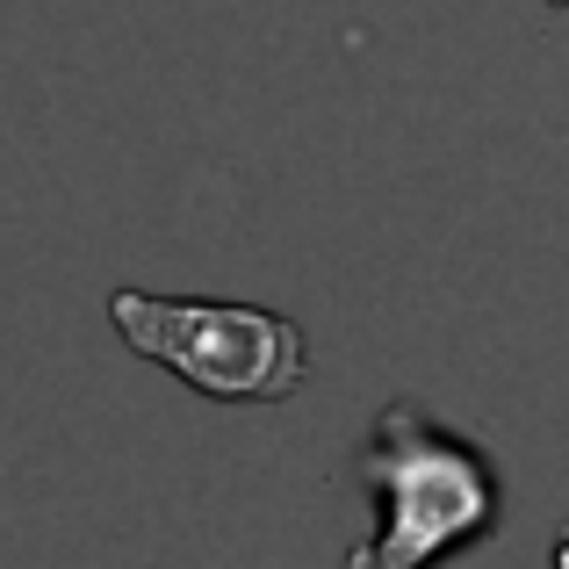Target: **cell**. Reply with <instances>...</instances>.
<instances>
[{
	"label": "cell",
	"instance_id": "6da1fadb",
	"mask_svg": "<svg viewBox=\"0 0 569 569\" xmlns=\"http://www.w3.org/2000/svg\"><path fill=\"white\" fill-rule=\"evenodd\" d=\"M353 476H361L368 505H376V533L353 548V569L440 562L455 548L483 541L505 512L498 461L476 440H461L455 426L426 418L418 403H382Z\"/></svg>",
	"mask_w": 569,
	"mask_h": 569
},
{
	"label": "cell",
	"instance_id": "7a4b0ae2",
	"mask_svg": "<svg viewBox=\"0 0 569 569\" xmlns=\"http://www.w3.org/2000/svg\"><path fill=\"white\" fill-rule=\"evenodd\" d=\"M109 325L138 361L181 376L194 397L217 403H281L310 376L303 325L260 303H209V296L116 289Z\"/></svg>",
	"mask_w": 569,
	"mask_h": 569
},
{
	"label": "cell",
	"instance_id": "3957f363",
	"mask_svg": "<svg viewBox=\"0 0 569 569\" xmlns=\"http://www.w3.org/2000/svg\"><path fill=\"white\" fill-rule=\"evenodd\" d=\"M548 8H569V0H548Z\"/></svg>",
	"mask_w": 569,
	"mask_h": 569
}]
</instances>
